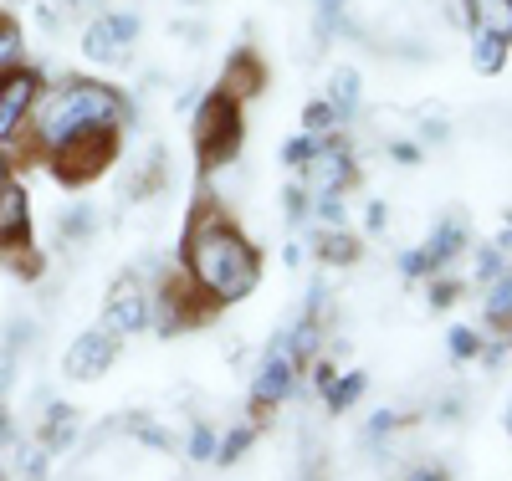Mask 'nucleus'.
Returning a JSON list of instances; mask_svg holds the SVG:
<instances>
[{
    "instance_id": "f257e3e1",
    "label": "nucleus",
    "mask_w": 512,
    "mask_h": 481,
    "mask_svg": "<svg viewBox=\"0 0 512 481\" xmlns=\"http://www.w3.org/2000/svg\"><path fill=\"white\" fill-rule=\"evenodd\" d=\"M185 272L221 302V308H231V302L251 297L256 282H262V251H256L241 226L226 215V205L200 190L195 195V210H190V221H185Z\"/></svg>"
},
{
    "instance_id": "f03ea898",
    "label": "nucleus",
    "mask_w": 512,
    "mask_h": 481,
    "mask_svg": "<svg viewBox=\"0 0 512 481\" xmlns=\"http://www.w3.org/2000/svg\"><path fill=\"white\" fill-rule=\"evenodd\" d=\"M93 123H108V128H123L128 123V103L123 93H113V87L103 82H62L57 93H41L36 108H31V128L41 144H62L67 134H77V128H93Z\"/></svg>"
},
{
    "instance_id": "7ed1b4c3",
    "label": "nucleus",
    "mask_w": 512,
    "mask_h": 481,
    "mask_svg": "<svg viewBox=\"0 0 512 481\" xmlns=\"http://www.w3.org/2000/svg\"><path fill=\"white\" fill-rule=\"evenodd\" d=\"M190 139H195V169H200V174L231 169L236 154H241V139H246L241 103L226 98L221 87H216V93H205L200 108H195V123H190Z\"/></svg>"
},
{
    "instance_id": "20e7f679",
    "label": "nucleus",
    "mask_w": 512,
    "mask_h": 481,
    "mask_svg": "<svg viewBox=\"0 0 512 481\" xmlns=\"http://www.w3.org/2000/svg\"><path fill=\"white\" fill-rule=\"evenodd\" d=\"M123 154V128H108V123H93V128H77V134H67L62 144L47 149V164L57 174V185L67 190H82L103 180V174L118 164Z\"/></svg>"
},
{
    "instance_id": "39448f33",
    "label": "nucleus",
    "mask_w": 512,
    "mask_h": 481,
    "mask_svg": "<svg viewBox=\"0 0 512 481\" xmlns=\"http://www.w3.org/2000/svg\"><path fill=\"white\" fill-rule=\"evenodd\" d=\"M216 313H221V302L210 297L185 267H175V272H164L159 287H154L149 328L164 333V338H175V333H185V328H205Z\"/></svg>"
},
{
    "instance_id": "423d86ee",
    "label": "nucleus",
    "mask_w": 512,
    "mask_h": 481,
    "mask_svg": "<svg viewBox=\"0 0 512 481\" xmlns=\"http://www.w3.org/2000/svg\"><path fill=\"white\" fill-rule=\"evenodd\" d=\"M149 308H154V287L144 282V277H118L113 282V292H108V302H103V323L113 328V333H144L149 328Z\"/></svg>"
},
{
    "instance_id": "0eeeda50",
    "label": "nucleus",
    "mask_w": 512,
    "mask_h": 481,
    "mask_svg": "<svg viewBox=\"0 0 512 481\" xmlns=\"http://www.w3.org/2000/svg\"><path fill=\"white\" fill-rule=\"evenodd\" d=\"M118 338H123V333H113L108 323L88 328V333L67 348L62 374H67V379H103V374L113 369V359H118Z\"/></svg>"
},
{
    "instance_id": "6e6552de",
    "label": "nucleus",
    "mask_w": 512,
    "mask_h": 481,
    "mask_svg": "<svg viewBox=\"0 0 512 481\" xmlns=\"http://www.w3.org/2000/svg\"><path fill=\"white\" fill-rule=\"evenodd\" d=\"M139 36V16L134 11H113V16H98L88 31H82V57L88 62H123L128 47Z\"/></svg>"
},
{
    "instance_id": "1a4fd4ad",
    "label": "nucleus",
    "mask_w": 512,
    "mask_h": 481,
    "mask_svg": "<svg viewBox=\"0 0 512 481\" xmlns=\"http://www.w3.org/2000/svg\"><path fill=\"white\" fill-rule=\"evenodd\" d=\"M36 98H41V82H36V72H26V67L0 72V144H6V139L16 134V128L31 118Z\"/></svg>"
},
{
    "instance_id": "9d476101",
    "label": "nucleus",
    "mask_w": 512,
    "mask_h": 481,
    "mask_svg": "<svg viewBox=\"0 0 512 481\" xmlns=\"http://www.w3.org/2000/svg\"><path fill=\"white\" fill-rule=\"evenodd\" d=\"M461 246H466V231H461L456 221H446L425 246H415V251L400 256V272H405V277H436V272H446L451 256H461Z\"/></svg>"
},
{
    "instance_id": "9b49d317",
    "label": "nucleus",
    "mask_w": 512,
    "mask_h": 481,
    "mask_svg": "<svg viewBox=\"0 0 512 481\" xmlns=\"http://www.w3.org/2000/svg\"><path fill=\"white\" fill-rule=\"evenodd\" d=\"M216 87H221L226 98H236V103L246 108L251 98H262V93H267V62L256 57L251 47H241L236 57H226V72H221Z\"/></svg>"
},
{
    "instance_id": "f8f14e48",
    "label": "nucleus",
    "mask_w": 512,
    "mask_h": 481,
    "mask_svg": "<svg viewBox=\"0 0 512 481\" xmlns=\"http://www.w3.org/2000/svg\"><path fill=\"white\" fill-rule=\"evenodd\" d=\"M297 369L292 364V354L282 348V338H272V348H267V359H262V369H256V400H272V405H282L292 389H297Z\"/></svg>"
},
{
    "instance_id": "ddd939ff",
    "label": "nucleus",
    "mask_w": 512,
    "mask_h": 481,
    "mask_svg": "<svg viewBox=\"0 0 512 481\" xmlns=\"http://www.w3.org/2000/svg\"><path fill=\"white\" fill-rule=\"evenodd\" d=\"M31 241V200L21 185H0V251H16Z\"/></svg>"
},
{
    "instance_id": "4468645a",
    "label": "nucleus",
    "mask_w": 512,
    "mask_h": 481,
    "mask_svg": "<svg viewBox=\"0 0 512 481\" xmlns=\"http://www.w3.org/2000/svg\"><path fill=\"white\" fill-rule=\"evenodd\" d=\"M487 328L512 343V267H502L487 287Z\"/></svg>"
},
{
    "instance_id": "2eb2a0df",
    "label": "nucleus",
    "mask_w": 512,
    "mask_h": 481,
    "mask_svg": "<svg viewBox=\"0 0 512 481\" xmlns=\"http://www.w3.org/2000/svg\"><path fill=\"white\" fill-rule=\"evenodd\" d=\"M466 11H472V31L512 41V0H466Z\"/></svg>"
},
{
    "instance_id": "dca6fc26",
    "label": "nucleus",
    "mask_w": 512,
    "mask_h": 481,
    "mask_svg": "<svg viewBox=\"0 0 512 481\" xmlns=\"http://www.w3.org/2000/svg\"><path fill=\"white\" fill-rule=\"evenodd\" d=\"M364 389H369V379L354 369V374H333L328 384H323V400H328V410L333 415H344L349 405H359L364 400Z\"/></svg>"
},
{
    "instance_id": "f3484780",
    "label": "nucleus",
    "mask_w": 512,
    "mask_h": 481,
    "mask_svg": "<svg viewBox=\"0 0 512 481\" xmlns=\"http://www.w3.org/2000/svg\"><path fill=\"white\" fill-rule=\"evenodd\" d=\"M164 185H169V159H164V149L154 144V149H149V164H139L134 190H128V195H134V200H154Z\"/></svg>"
},
{
    "instance_id": "a211bd4d",
    "label": "nucleus",
    "mask_w": 512,
    "mask_h": 481,
    "mask_svg": "<svg viewBox=\"0 0 512 481\" xmlns=\"http://www.w3.org/2000/svg\"><path fill=\"white\" fill-rule=\"evenodd\" d=\"M313 251L328 261V267H349V261H359V241H354L344 226H328V231L313 241Z\"/></svg>"
},
{
    "instance_id": "6ab92c4d",
    "label": "nucleus",
    "mask_w": 512,
    "mask_h": 481,
    "mask_svg": "<svg viewBox=\"0 0 512 481\" xmlns=\"http://www.w3.org/2000/svg\"><path fill=\"white\" fill-rule=\"evenodd\" d=\"M507 52H512V41L482 36V31H477V41H472V67H477L482 77H497V72L507 67Z\"/></svg>"
},
{
    "instance_id": "aec40b11",
    "label": "nucleus",
    "mask_w": 512,
    "mask_h": 481,
    "mask_svg": "<svg viewBox=\"0 0 512 481\" xmlns=\"http://www.w3.org/2000/svg\"><path fill=\"white\" fill-rule=\"evenodd\" d=\"M328 103H333L338 118H349V113L359 108V72H354V67H338V72H333V82H328Z\"/></svg>"
},
{
    "instance_id": "412c9836",
    "label": "nucleus",
    "mask_w": 512,
    "mask_h": 481,
    "mask_svg": "<svg viewBox=\"0 0 512 481\" xmlns=\"http://www.w3.org/2000/svg\"><path fill=\"white\" fill-rule=\"evenodd\" d=\"M41 441H47V451H67V446L77 441V410L57 405V410L47 415V430H41Z\"/></svg>"
},
{
    "instance_id": "4be33fe9",
    "label": "nucleus",
    "mask_w": 512,
    "mask_h": 481,
    "mask_svg": "<svg viewBox=\"0 0 512 481\" xmlns=\"http://www.w3.org/2000/svg\"><path fill=\"white\" fill-rule=\"evenodd\" d=\"M251 441H256V425H231L221 441H216V461H221V466H236V461L251 451Z\"/></svg>"
},
{
    "instance_id": "5701e85b",
    "label": "nucleus",
    "mask_w": 512,
    "mask_h": 481,
    "mask_svg": "<svg viewBox=\"0 0 512 481\" xmlns=\"http://www.w3.org/2000/svg\"><path fill=\"white\" fill-rule=\"evenodd\" d=\"M93 226H98V210L93 205H72L57 221V236L62 241H82V236H93Z\"/></svg>"
},
{
    "instance_id": "b1692460",
    "label": "nucleus",
    "mask_w": 512,
    "mask_h": 481,
    "mask_svg": "<svg viewBox=\"0 0 512 481\" xmlns=\"http://www.w3.org/2000/svg\"><path fill=\"white\" fill-rule=\"evenodd\" d=\"M21 67V26L11 16H0V72Z\"/></svg>"
},
{
    "instance_id": "393cba45",
    "label": "nucleus",
    "mask_w": 512,
    "mask_h": 481,
    "mask_svg": "<svg viewBox=\"0 0 512 481\" xmlns=\"http://www.w3.org/2000/svg\"><path fill=\"white\" fill-rule=\"evenodd\" d=\"M318 144H323V134H308L303 128V139H292L287 149H282V164H292V169H303L313 154H318Z\"/></svg>"
},
{
    "instance_id": "a878e982",
    "label": "nucleus",
    "mask_w": 512,
    "mask_h": 481,
    "mask_svg": "<svg viewBox=\"0 0 512 481\" xmlns=\"http://www.w3.org/2000/svg\"><path fill=\"white\" fill-rule=\"evenodd\" d=\"M482 354V333L477 328H451V359H477Z\"/></svg>"
},
{
    "instance_id": "bb28decb",
    "label": "nucleus",
    "mask_w": 512,
    "mask_h": 481,
    "mask_svg": "<svg viewBox=\"0 0 512 481\" xmlns=\"http://www.w3.org/2000/svg\"><path fill=\"white\" fill-rule=\"evenodd\" d=\"M333 123H338L333 103H308V108H303V128H308V134H328Z\"/></svg>"
},
{
    "instance_id": "cd10ccee",
    "label": "nucleus",
    "mask_w": 512,
    "mask_h": 481,
    "mask_svg": "<svg viewBox=\"0 0 512 481\" xmlns=\"http://www.w3.org/2000/svg\"><path fill=\"white\" fill-rule=\"evenodd\" d=\"M282 205H287V221H297V226H303V221H308V210H313V195H308L303 185H287Z\"/></svg>"
},
{
    "instance_id": "c85d7f7f",
    "label": "nucleus",
    "mask_w": 512,
    "mask_h": 481,
    "mask_svg": "<svg viewBox=\"0 0 512 481\" xmlns=\"http://www.w3.org/2000/svg\"><path fill=\"white\" fill-rule=\"evenodd\" d=\"M190 461H216V430H210V425L190 430Z\"/></svg>"
},
{
    "instance_id": "c756f323",
    "label": "nucleus",
    "mask_w": 512,
    "mask_h": 481,
    "mask_svg": "<svg viewBox=\"0 0 512 481\" xmlns=\"http://www.w3.org/2000/svg\"><path fill=\"white\" fill-rule=\"evenodd\" d=\"M502 256H507V251H497V246H487V251H477V272H472V277H477V282H492V277H497V272L507 267V261H502Z\"/></svg>"
},
{
    "instance_id": "7c9ffc66",
    "label": "nucleus",
    "mask_w": 512,
    "mask_h": 481,
    "mask_svg": "<svg viewBox=\"0 0 512 481\" xmlns=\"http://www.w3.org/2000/svg\"><path fill=\"white\" fill-rule=\"evenodd\" d=\"M461 297V282H451V277H431V308H451V302Z\"/></svg>"
},
{
    "instance_id": "2f4dec72",
    "label": "nucleus",
    "mask_w": 512,
    "mask_h": 481,
    "mask_svg": "<svg viewBox=\"0 0 512 481\" xmlns=\"http://www.w3.org/2000/svg\"><path fill=\"white\" fill-rule=\"evenodd\" d=\"M390 154H395V159H400V164H415V159H420V149H415V144H395V149H390Z\"/></svg>"
},
{
    "instance_id": "473e14b6",
    "label": "nucleus",
    "mask_w": 512,
    "mask_h": 481,
    "mask_svg": "<svg viewBox=\"0 0 512 481\" xmlns=\"http://www.w3.org/2000/svg\"><path fill=\"white\" fill-rule=\"evenodd\" d=\"M369 231H384V205H379V200L369 205Z\"/></svg>"
},
{
    "instance_id": "72a5a7b5",
    "label": "nucleus",
    "mask_w": 512,
    "mask_h": 481,
    "mask_svg": "<svg viewBox=\"0 0 512 481\" xmlns=\"http://www.w3.org/2000/svg\"><path fill=\"white\" fill-rule=\"evenodd\" d=\"M11 180V164H6V154H0V185H6Z\"/></svg>"
},
{
    "instance_id": "f704fd0d",
    "label": "nucleus",
    "mask_w": 512,
    "mask_h": 481,
    "mask_svg": "<svg viewBox=\"0 0 512 481\" xmlns=\"http://www.w3.org/2000/svg\"><path fill=\"white\" fill-rule=\"evenodd\" d=\"M190 6H200V0H190Z\"/></svg>"
},
{
    "instance_id": "c9c22d12",
    "label": "nucleus",
    "mask_w": 512,
    "mask_h": 481,
    "mask_svg": "<svg viewBox=\"0 0 512 481\" xmlns=\"http://www.w3.org/2000/svg\"><path fill=\"white\" fill-rule=\"evenodd\" d=\"M62 6H72V0H62Z\"/></svg>"
}]
</instances>
